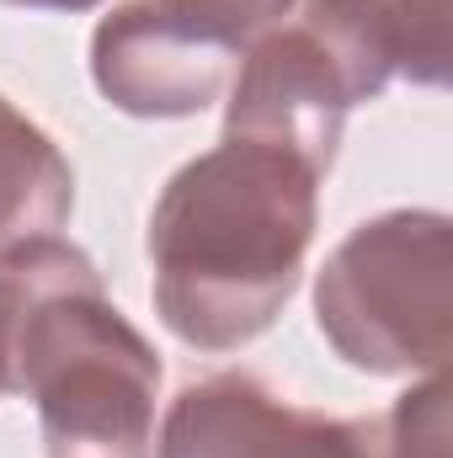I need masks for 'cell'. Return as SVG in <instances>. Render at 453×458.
<instances>
[{"mask_svg": "<svg viewBox=\"0 0 453 458\" xmlns=\"http://www.w3.org/2000/svg\"><path fill=\"white\" fill-rule=\"evenodd\" d=\"M315 320L346 368L443 373L453 342V229L432 208L363 219L315 277Z\"/></svg>", "mask_w": 453, "mask_h": 458, "instance_id": "277c9868", "label": "cell"}, {"mask_svg": "<svg viewBox=\"0 0 453 458\" xmlns=\"http://www.w3.org/2000/svg\"><path fill=\"white\" fill-rule=\"evenodd\" d=\"M294 0H128L91 32V81L128 117H198Z\"/></svg>", "mask_w": 453, "mask_h": 458, "instance_id": "5b68a950", "label": "cell"}, {"mask_svg": "<svg viewBox=\"0 0 453 458\" xmlns=\"http://www.w3.org/2000/svg\"><path fill=\"white\" fill-rule=\"evenodd\" d=\"M395 75L411 86L449 81V0H384Z\"/></svg>", "mask_w": 453, "mask_h": 458, "instance_id": "ba28073f", "label": "cell"}, {"mask_svg": "<svg viewBox=\"0 0 453 458\" xmlns=\"http://www.w3.org/2000/svg\"><path fill=\"white\" fill-rule=\"evenodd\" d=\"M0 394H11V304L0 293Z\"/></svg>", "mask_w": 453, "mask_h": 458, "instance_id": "30bf717a", "label": "cell"}, {"mask_svg": "<svg viewBox=\"0 0 453 458\" xmlns=\"http://www.w3.org/2000/svg\"><path fill=\"white\" fill-rule=\"evenodd\" d=\"M5 5H27V11H91L102 0H5Z\"/></svg>", "mask_w": 453, "mask_h": 458, "instance_id": "8fae6325", "label": "cell"}, {"mask_svg": "<svg viewBox=\"0 0 453 458\" xmlns=\"http://www.w3.org/2000/svg\"><path fill=\"white\" fill-rule=\"evenodd\" d=\"M379 458H449V378L427 373L379 416Z\"/></svg>", "mask_w": 453, "mask_h": 458, "instance_id": "9c48e42d", "label": "cell"}, {"mask_svg": "<svg viewBox=\"0 0 453 458\" xmlns=\"http://www.w3.org/2000/svg\"><path fill=\"white\" fill-rule=\"evenodd\" d=\"M160 458H379V421L304 411L251 373H214L171 400Z\"/></svg>", "mask_w": 453, "mask_h": 458, "instance_id": "8992f818", "label": "cell"}, {"mask_svg": "<svg viewBox=\"0 0 453 458\" xmlns=\"http://www.w3.org/2000/svg\"><path fill=\"white\" fill-rule=\"evenodd\" d=\"M75 208V171L64 149L0 97V250L32 234H54Z\"/></svg>", "mask_w": 453, "mask_h": 458, "instance_id": "52a82bcc", "label": "cell"}, {"mask_svg": "<svg viewBox=\"0 0 453 458\" xmlns=\"http://www.w3.org/2000/svg\"><path fill=\"white\" fill-rule=\"evenodd\" d=\"M389 81L395 48L384 0H299L288 21L245 48L229 81L225 133L278 144L326 176L346 113L384 97Z\"/></svg>", "mask_w": 453, "mask_h": 458, "instance_id": "3957f363", "label": "cell"}, {"mask_svg": "<svg viewBox=\"0 0 453 458\" xmlns=\"http://www.w3.org/2000/svg\"><path fill=\"white\" fill-rule=\"evenodd\" d=\"M11 304V394L38 405L48 458H150L160 352L102 288L97 261L32 234L0 250Z\"/></svg>", "mask_w": 453, "mask_h": 458, "instance_id": "7a4b0ae2", "label": "cell"}, {"mask_svg": "<svg viewBox=\"0 0 453 458\" xmlns=\"http://www.w3.org/2000/svg\"><path fill=\"white\" fill-rule=\"evenodd\" d=\"M321 219V171L299 155L225 133L187 160L150 208L155 310L176 342L240 352L299 288Z\"/></svg>", "mask_w": 453, "mask_h": 458, "instance_id": "6da1fadb", "label": "cell"}]
</instances>
